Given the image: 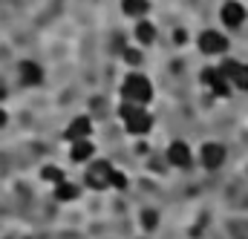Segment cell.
Returning <instances> with one entry per match:
<instances>
[{
	"label": "cell",
	"mask_w": 248,
	"mask_h": 239,
	"mask_svg": "<svg viewBox=\"0 0 248 239\" xmlns=\"http://www.w3.org/2000/svg\"><path fill=\"white\" fill-rule=\"evenodd\" d=\"M156 90H153V81L139 72V69H130L122 78V87H119V98L122 104H130V107H147L153 101Z\"/></svg>",
	"instance_id": "6da1fadb"
},
{
	"label": "cell",
	"mask_w": 248,
	"mask_h": 239,
	"mask_svg": "<svg viewBox=\"0 0 248 239\" xmlns=\"http://www.w3.org/2000/svg\"><path fill=\"white\" fill-rule=\"evenodd\" d=\"M127 184H130V181H127V176H124L122 170L116 167V173H113V187H116V190H127Z\"/></svg>",
	"instance_id": "d6986e66"
},
{
	"label": "cell",
	"mask_w": 248,
	"mask_h": 239,
	"mask_svg": "<svg viewBox=\"0 0 248 239\" xmlns=\"http://www.w3.org/2000/svg\"><path fill=\"white\" fill-rule=\"evenodd\" d=\"M122 60L130 66V69H139L141 60H144V49H139L136 44H127V46L122 49Z\"/></svg>",
	"instance_id": "2e32d148"
},
{
	"label": "cell",
	"mask_w": 248,
	"mask_h": 239,
	"mask_svg": "<svg viewBox=\"0 0 248 239\" xmlns=\"http://www.w3.org/2000/svg\"><path fill=\"white\" fill-rule=\"evenodd\" d=\"M202 87L211 92V95H217V98H228L234 90H231V84H228V78L222 75V69L219 66H208V69H202Z\"/></svg>",
	"instance_id": "52a82bcc"
},
{
	"label": "cell",
	"mask_w": 248,
	"mask_h": 239,
	"mask_svg": "<svg viewBox=\"0 0 248 239\" xmlns=\"http://www.w3.org/2000/svg\"><path fill=\"white\" fill-rule=\"evenodd\" d=\"M41 179L46 181V184H52V187H58L61 181H66V173H63L58 164H44L41 167Z\"/></svg>",
	"instance_id": "e0dca14e"
},
{
	"label": "cell",
	"mask_w": 248,
	"mask_h": 239,
	"mask_svg": "<svg viewBox=\"0 0 248 239\" xmlns=\"http://www.w3.org/2000/svg\"><path fill=\"white\" fill-rule=\"evenodd\" d=\"M113 173H116V164L107 162V159H93L87 167H84V187L101 193V190H110L113 187Z\"/></svg>",
	"instance_id": "3957f363"
},
{
	"label": "cell",
	"mask_w": 248,
	"mask_h": 239,
	"mask_svg": "<svg viewBox=\"0 0 248 239\" xmlns=\"http://www.w3.org/2000/svg\"><path fill=\"white\" fill-rule=\"evenodd\" d=\"M246 17H248V12L240 0H225L219 6V20H222L225 29H240L246 23Z\"/></svg>",
	"instance_id": "30bf717a"
},
{
	"label": "cell",
	"mask_w": 248,
	"mask_h": 239,
	"mask_svg": "<svg viewBox=\"0 0 248 239\" xmlns=\"http://www.w3.org/2000/svg\"><path fill=\"white\" fill-rule=\"evenodd\" d=\"M52 190H55V199H58V202H72V199H78V196H81V184H75V181H61V184H58V187H52Z\"/></svg>",
	"instance_id": "9a60e30c"
},
{
	"label": "cell",
	"mask_w": 248,
	"mask_h": 239,
	"mask_svg": "<svg viewBox=\"0 0 248 239\" xmlns=\"http://www.w3.org/2000/svg\"><path fill=\"white\" fill-rule=\"evenodd\" d=\"M222 69V75L228 78L231 90H240V92H248V63L243 60H234V58H225L222 63H217Z\"/></svg>",
	"instance_id": "9c48e42d"
},
{
	"label": "cell",
	"mask_w": 248,
	"mask_h": 239,
	"mask_svg": "<svg viewBox=\"0 0 248 239\" xmlns=\"http://www.w3.org/2000/svg\"><path fill=\"white\" fill-rule=\"evenodd\" d=\"M6 124H9V110H6V107L0 104V130H3Z\"/></svg>",
	"instance_id": "ffe728a7"
},
{
	"label": "cell",
	"mask_w": 248,
	"mask_h": 239,
	"mask_svg": "<svg viewBox=\"0 0 248 239\" xmlns=\"http://www.w3.org/2000/svg\"><path fill=\"white\" fill-rule=\"evenodd\" d=\"M196 159H199V164H202L205 170H219V167L225 164V159H228V150H225V144H219V141H205V144L199 147Z\"/></svg>",
	"instance_id": "ba28073f"
},
{
	"label": "cell",
	"mask_w": 248,
	"mask_h": 239,
	"mask_svg": "<svg viewBox=\"0 0 248 239\" xmlns=\"http://www.w3.org/2000/svg\"><path fill=\"white\" fill-rule=\"evenodd\" d=\"M228 46H231V41H228V35H225V32L202 29V32L196 35V49H199L202 55H208V58H219V55H225V52H228Z\"/></svg>",
	"instance_id": "277c9868"
},
{
	"label": "cell",
	"mask_w": 248,
	"mask_h": 239,
	"mask_svg": "<svg viewBox=\"0 0 248 239\" xmlns=\"http://www.w3.org/2000/svg\"><path fill=\"white\" fill-rule=\"evenodd\" d=\"M139 219H141V228L150 234V231H156V225H159V210H153V208H144V210L139 213Z\"/></svg>",
	"instance_id": "ac0fdd59"
},
{
	"label": "cell",
	"mask_w": 248,
	"mask_h": 239,
	"mask_svg": "<svg viewBox=\"0 0 248 239\" xmlns=\"http://www.w3.org/2000/svg\"><path fill=\"white\" fill-rule=\"evenodd\" d=\"M165 162H168L170 167H176V170H187V167L193 164V150H190V144L182 141V138H173V141L165 147Z\"/></svg>",
	"instance_id": "8992f818"
},
{
	"label": "cell",
	"mask_w": 248,
	"mask_h": 239,
	"mask_svg": "<svg viewBox=\"0 0 248 239\" xmlns=\"http://www.w3.org/2000/svg\"><path fill=\"white\" fill-rule=\"evenodd\" d=\"M3 98H6V87H3V81H0V104H3Z\"/></svg>",
	"instance_id": "44dd1931"
},
{
	"label": "cell",
	"mask_w": 248,
	"mask_h": 239,
	"mask_svg": "<svg viewBox=\"0 0 248 239\" xmlns=\"http://www.w3.org/2000/svg\"><path fill=\"white\" fill-rule=\"evenodd\" d=\"M156 38H159V32H156V23H153L150 17H144V20H136V23H133V44H136L139 49L153 46V44H156Z\"/></svg>",
	"instance_id": "8fae6325"
},
{
	"label": "cell",
	"mask_w": 248,
	"mask_h": 239,
	"mask_svg": "<svg viewBox=\"0 0 248 239\" xmlns=\"http://www.w3.org/2000/svg\"><path fill=\"white\" fill-rule=\"evenodd\" d=\"M93 159H98L93 138H90V141H72V144H69V162H72V164H84V167H87Z\"/></svg>",
	"instance_id": "4fadbf2b"
},
{
	"label": "cell",
	"mask_w": 248,
	"mask_h": 239,
	"mask_svg": "<svg viewBox=\"0 0 248 239\" xmlns=\"http://www.w3.org/2000/svg\"><path fill=\"white\" fill-rule=\"evenodd\" d=\"M93 130H95V121L90 113H78V116H72V119L66 121V127H63V138L72 144V141H90L93 138Z\"/></svg>",
	"instance_id": "5b68a950"
},
{
	"label": "cell",
	"mask_w": 248,
	"mask_h": 239,
	"mask_svg": "<svg viewBox=\"0 0 248 239\" xmlns=\"http://www.w3.org/2000/svg\"><path fill=\"white\" fill-rule=\"evenodd\" d=\"M119 9H122L124 17H130V20L136 23V20H144V17L150 15L153 3H150V0H119Z\"/></svg>",
	"instance_id": "5bb4252c"
},
{
	"label": "cell",
	"mask_w": 248,
	"mask_h": 239,
	"mask_svg": "<svg viewBox=\"0 0 248 239\" xmlns=\"http://www.w3.org/2000/svg\"><path fill=\"white\" fill-rule=\"evenodd\" d=\"M119 119H122L124 130L133 138H144L153 130V116L147 107H130V104H119Z\"/></svg>",
	"instance_id": "7a4b0ae2"
},
{
	"label": "cell",
	"mask_w": 248,
	"mask_h": 239,
	"mask_svg": "<svg viewBox=\"0 0 248 239\" xmlns=\"http://www.w3.org/2000/svg\"><path fill=\"white\" fill-rule=\"evenodd\" d=\"M17 78L23 87H38L44 81V66L35 63V60H20L17 63Z\"/></svg>",
	"instance_id": "7c38bea8"
}]
</instances>
